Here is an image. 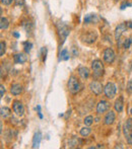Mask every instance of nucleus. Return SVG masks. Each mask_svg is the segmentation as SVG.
Here are the masks:
<instances>
[{
	"label": "nucleus",
	"instance_id": "15",
	"mask_svg": "<svg viewBox=\"0 0 132 149\" xmlns=\"http://www.w3.org/2000/svg\"><path fill=\"white\" fill-rule=\"evenodd\" d=\"M77 73L80 76L81 79H87L90 75V70L85 66H79L77 68Z\"/></svg>",
	"mask_w": 132,
	"mask_h": 149
},
{
	"label": "nucleus",
	"instance_id": "36",
	"mask_svg": "<svg viewBox=\"0 0 132 149\" xmlns=\"http://www.w3.org/2000/svg\"><path fill=\"white\" fill-rule=\"evenodd\" d=\"M0 90H1V94H0V96H0V98H2L3 96H4V94H5V87H4V85L3 84L0 85Z\"/></svg>",
	"mask_w": 132,
	"mask_h": 149
},
{
	"label": "nucleus",
	"instance_id": "38",
	"mask_svg": "<svg viewBox=\"0 0 132 149\" xmlns=\"http://www.w3.org/2000/svg\"><path fill=\"white\" fill-rule=\"evenodd\" d=\"M129 113H130V115H131V116H132V108L129 110Z\"/></svg>",
	"mask_w": 132,
	"mask_h": 149
},
{
	"label": "nucleus",
	"instance_id": "4",
	"mask_svg": "<svg viewBox=\"0 0 132 149\" xmlns=\"http://www.w3.org/2000/svg\"><path fill=\"white\" fill-rule=\"evenodd\" d=\"M90 67H92V75L96 78H101L105 73V67L100 59H94L90 64Z\"/></svg>",
	"mask_w": 132,
	"mask_h": 149
},
{
	"label": "nucleus",
	"instance_id": "16",
	"mask_svg": "<svg viewBox=\"0 0 132 149\" xmlns=\"http://www.w3.org/2000/svg\"><path fill=\"white\" fill-rule=\"evenodd\" d=\"M27 61V56L25 53H17L13 56L14 64H23Z\"/></svg>",
	"mask_w": 132,
	"mask_h": 149
},
{
	"label": "nucleus",
	"instance_id": "19",
	"mask_svg": "<svg viewBox=\"0 0 132 149\" xmlns=\"http://www.w3.org/2000/svg\"><path fill=\"white\" fill-rule=\"evenodd\" d=\"M69 58H70V54L68 49L64 48L62 51H60V53H59V59H58L59 61H67L69 60Z\"/></svg>",
	"mask_w": 132,
	"mask_h": 149
},
{
	"label": "nucleus",
	"instance_id": "18",
	"mask_svg": "<svg viewBox=\"0 0 132 149\" xmlns=\"http://www.w3.org/2000/svg\"><path fill=\"white\" fill-rule=\"evenodd\" d=\"M41 140H42V133L40 131L36 132L34 135V138H33V145H31V147L33 148H38L41 144Z\"/></svg>",
	"mask_w": 132,
	"mask_h": 149
},
{
	"label": "nucleus",
	"instance_id": "21",
	"mask_svg": "<svg viewBox=\"0 0 132 149\" xmlns=\"http://www.w3.org/2000/svg\"><path fill=\"white\" fill-rule=\"evenodd\" d=\"M90 133H92V128L90 127V126H84V127H82L80 129V131H79V134H80V136H82V137H87V136H90Z\"/></svg>",
	"mask_w": 132,
	"mask_h": 149
},
{
	"label": "nucleus",
	"instance_id": "23",
	"mask_svg": "<svg viewBox=\"0 0 132 149\" xmlns=\"http://www.w3.org/2000/svg\"><path fill=\"white\" fill-rule=\"evenodd\" d=\"M23 50H25V54L31 53V48H33V44H31V42H29V41H27V42H23Z\"/></svg>",
	"mask_w": 132,
	"mask_h": 149
},
{
	"label": "nucleus",
	"instance_id": "5",
	"mask_svg": "<svg viewBox=\"0 0 132 149\" xmlns=\"http://www.w3.org/2000/svg\"><path fill=\"white\" fill-rule=\"evenodd\" d=\"M104 94L108 100H113L117 94V85L112 81L107 82V84L104 86Z\"/></svg>",
	"mask_w": 132,
	"mask_h": 149
},
{
	"label": "nucleus",
	"instance_id": "27",
	"mask_svg": "<svg viewBox=\"0 0 132 149\" xmlns=\"http://www.w3.org/2000/svg\"><path fill=\"white\" fill-rule=\"evenodd\" d=\"M23 27H25V31H27V33H29V31H31V29H33V23H31V21H29V20H27V21L23 22Z\"/></svg>",
	"mask_w": 132,
	"mask_h": 149
},
{
	"label": "nucleus",
	"instance_id": "6",
	"mask_svg": "<svg viewBox=\"0 0 132 149\" xmlns=\"http://www.w3.org/2000/svg\"><path fill=\"white\" fill-rule=\"evenodd\" d=\"M103 59L107 64H113L116 59V54L111 47H108L103 52Z\"/></svg>",
	"mask_w": 132,
	"mask_h": 149
},
{
	"label": "nucleus",
	"instance_id": "2",
	"mask_svg": "<svg viewBox=\"0 0 132 149\" xmlns=\"http://www.w3.org/2000/svg\"><path fill=\"white\" fill-rule=\"evenodd\" d=\"M67 88L71 94H77L82 89V85H81V82L75 75H71L68 79Z\"/></svg>",
	"mask_w": 132,
	"mask_h": 149
},
{
	"label": "nucleus",
	"instance_id": "10",
	"mask_svg": "<svg viewBox=\"0 0 132 149\" xmlns=\"http://www.w3.org/2000/svg\"><path fill=\"white\" fill-rule=\"evenodd\" d=\"M127 27H128L127 22H121L120 25H118V27L115 29L114 37H115V40H116L117 42L120 40V38L122 37V35H123V33L127 31Z\"/></svg>",
	"mask_w": 132,
	"mask_h": 149
},
{
	"label": "nucleus",
	"instance_id": "26",
	"mask_svg": "<svg viewBox=\"0 0 132 149\" xmlns=\"http://www.w3.org/2000/svg\"><path fill=\"white\" fill-rule=\"evenodd\" d=\"M5 52H6V43L4 41H1V43H0V56L1 57L4 56Z\"/></svg>",
	"mask_w": 132,
	"mask_h": 149
},
{
	"label": "nucleus",
	"instance_id": "1",
	"mask_svg": "<svg viewBox=\"0 0 132 149\" xmlns=\"http://www.w3.org/2000/svg\"><path fill=\"white\" fill-rule=\"evenodd\" d=\"M55 25H56V29H57V33H58L59 39H60V45L62 46L65 41H66V39H67V37L69 36L70 29L68 27V25H66V23L60 21V20H58V21L55 23Z\"/></svg>",
	"mask_w": 132,
	"mask_h": 149
},
{
	"label": "nucleus",
	"instance_id": "39",
	"mask_svg": "<svg viewBox=\"0 0 132 149\" xmlns=\"http://www.w3.org/2000/svg\"><path fill=\"white\" fill-rule=\"evenodd\" d=\"M130 66H131V69H132V61H131V63H130Z\"/></svg>",
	"mask_w": 132,
	"mask_h": 149
},
{
	"label": "nucleus",
	"instance_id": "33",
	"mask_svg": "<svg viewBox=\"0 0 132 149\" xmlns=\"http://www.w3.org/2000/svg\"><path fill=\"white\" fill-rule=\"evenodd\" d=\"M131 3H129V2H126V1H124L122 4H121V6H120V9L121 10H124L125 8H127V7H130L131 6Z\"/></svg>",
	"mask_w": 132,
	"mask_h": 149
},
{
	"label": "nucleus",
	"instance_id": "31",
	"mask_svg": "<svg viewBox=\"0 0 132 149\" xmlns=\"http://www.w3.org/2000/svg\"><path fill=\"white\" fill-rule=\"evenodd\" d=\"M126 91H127L128 94H132V79H130L127 83V87H126Z\"/></svg>",
	"mask_w": 132,
	"mask_h": 149
},
{
	"label": "nucleus",
	"instance_id": "3",
	"mask_svg": "<svg viewBox=\"0 0 132 149\" xmlns=\"http://www.w3.org/2000/svg\"><path fill=\"white\" fill-rule=\"evenodd\" d=\"M96 40H98V33H96V31H94V29L84 31H82L80 35V41L86 45L94 44Z\"/></svg>",
	"mask_w": 132,
	"mask_h": 149
},
{
	"label": "nucleus",
	"instance_id": "12",
	"mask_svg": "<svg viewBox=\"0 0 132 149\" xmlns=\"http://www.w3.org/2000/svg\"><path fill=\"white\" fill-rule=\"evenodd\" d=\"M2 135H3V138H4V140L6 141V142H12V140L17 137V131L9 128V129L5 130L4 134L2 133Z\"/></svg>",
	"mask_w": 132,
	"mask_h": 149
},
{
	"label": "nucleus",
	"instance_id": "20",
	"mask_svg": "<svg viewBox=\"0 0 132 149\" xmlns=\"http://www.w3.org/2000/svg\"><path fill=\"white\" fill-rule=\"evenodd\" d=\"M0 115L4 119L9 118V117L11 116V110L9 109L8 107H2L1 110H0Z\"/></svg>",
	"mask_w": 132,
	"mask_h": 149
},
{
	"label": "nucleus",
	"instance_id": "37",
	"mask_svg": "<svg viewBox=\"0 0 132 149\" xmlns=\"http://www.w3.org/2000/svg\"><path fill=\"white\" fill-rule=\"evenodd\" d=\"M12 36H13L15 39H18V38L20 37V35L17 33V31H12Z\"/></svg>",
	"mask_w": 132,
	"mask_h": 149
},
{
	"label": "nucleus",
	"instance_id": "8",
	"mask_svg": "<svg viewBox=\"0 0 132 149\" xmlns=\"http://www.w3.org/2000/svg\"><path fill=\"white\" fill-rule=\"evenodd\" d=\"M88 88H90V90L96 96H101L102 92H104L103 84H102L100 81H98V80H92V82L90 83V85H88Z\"/></svg>",
	"mask_w": 132,
	"mask_h": 149
},
{
	"label": "nucleus",
	"instance_id": "17",
	"mask_svg": "<svg viewBox=\"0 0 132 149\" xmlns=\"http://www.w3.org/2000/svg\"><path fill=\"white\" fill-rule=\"evenodd\" d=\"M98 21V15H96V14H86V15L84 16V18H83V22H84L85 25H90V23H96V22Z\"/></svg>",
	"mask_w": 132,
	"mask_h": 149
},
{
	"label": "nucleus",
	"instance_id": "34",
	"mask_svg": "<svg viewBox=\"0 0 132 149\" xmlns=\"http://www.w3.org/2000/svg\"><path fill=\"white\" fill-rule=\"evenodd\" d=\"M71 55L73 56V57H77V56H78V51H77V48L74 47V46L71 48Z\"/></svg>",
	"mask_w": 132,
	"mask_h": 149
},
{
	"label": "nucleus",
	"instance_id": "9",
	"mask_svg": "<svg viewBox=\"0 0 132 149\" xmlns=\"http://www.w3.org/2000/svg\"><path fill=\"white\" fill-rule=\"evenodd\" d=\"M110 110V102L106 100H102L98 102L96 108V113L98 115H103Z\"/></svg>",
	"mask_w": 132,
	"mask_h": 149
},
{
	"label": "nucleus",
	"instance_id": "11",
	"mask_svg": "<svg viewBox=\"0 0 132 149\" xmlns=\"http://www.w3.org/2000/svg\"><path fill=\"white\" fill-rule=\"evenodd\" d=\"M116 121V113L114 111H108L107 114L104 117V125L106 126H111Z\"/></svg>",
	"mask_w": 132,
	"mask_h": 149
},
{
	"label": "nucleus",
	"instance_id": "22",
	"mask_svg": "<svg viewBox=\"0 0 132 149\" xmlns=\"http://www.w3.org/2000/svg\"><path fill=\"white\" fill-rule=\"evenodd\" d=\"M9 27V20L7 19L4 16H1V19H0V29H7Z\"/></svg>",
	"mask_w": 132,
	"mask_h": 149
},
{
	"label": "nucleus",
	"instance_id": "29",
	"mask_svg": "<svg viewBox=\"0 0 132 149\" xmlns=\"http://www.w3.org/2000/svg\"><path fill=\"white\" fill-rule=\"evenodd\" d=\"M41 52H42V61H43L44 63H45V62H46V59H47V53H48L47 48H46V47H43L42 50H41Z\"/></svg>",
	"mask_w": 132,
	"mask_h": 149
},
{
	"label": "nucleus",
	"instance_id": "25",
	"mask_svg": "<svg viewBox=\"0 0 132 149\" xmlns=\"http://www.w3.org/2000/svg\"><path fill=\"white\" fill-rule=\"evenodd\" d=\"M77 144H78V140H77L75 137H71V138L68 140V146H69L70 148H74V147L77 146Z\"/></svg>",
	"mask_w": 132,
	"mask_h": 149
},
{
	"label": "nucleus",
	"instance_id": "24",
	"mask_svg": "<svg viewBox=\"0 0 132 149\" xmlns=\"http://www.w3.org/2000/svg\"><path fill=\"white\" fill-rule=\"evenodd\" d=\"M94 118L92 116H86L84 119H83V124L84 126H92L94 124Z\"/></svg>",
	"mask_w": 132,
	"mask_h": 149
},
{
	"label": "nucleus",
	"instance_id": "30",
	"mask_svg": "<svg viewBox=\"0 0 132 149\" xmlns=\"http://www.w3.org/2000/svg\"><path fill=\"white\" fill-rule=\"evenodd\" d=\"M125 138H126V141H127V143L129 145H131L132 146V132H129V133L125 134Z\"/></svg>",
	"mask_w": 132,
	"mask_h": 149
},
{
	"label": "nucleus",
	"instance_id": "28",
	"mask_svg": "<svg viewBox=\"0 0 132 149\" xmlns=\"http://www.w3.org/2000/svg\"><path fill=\"white\" fill-rule=\"evenodd\" d=\"M132 45V38H128V39H126L125 41H124V43H123V47H124V49H129L130 48V46Z\"/></svg>",
	"mask_w": 132,
	"mask_h": 149
},
{
	"label": "nucleus",
	"instance_id": "32",
	"mask_svg": "<svg viewBox=\"0 0 132 149\" xmlns=\"http://www.w3.org/2000/svg\"><path fill=\"white\" fill-rule=\"evenodd\" d=\"M25 4V0H14V5L15 6H23Z\"/></svg>",
	"mask_w": 132,
	"mask_h": 149
},
{
	"label": "nucleus",
	"instance_id": "7",
	"mask_svg": "<svg viewBox=\"0 0 132 149\" xmlns=\"http://www.w3.org/2000/svg\"><path fill=\"white\" fill-rule=\"evenodd\" d=\"M12 111L15 114V116L17 117H23L25 113V109L23 104L20 100H14L12 102Z\"/></svg>",
	"mask_w": 132,
	"mask_h": 149
},
{
	"label": "nucleus",
	"instance_id": "14",
	"mask_svg": "<svg viewBox=\"0 0 132 149\" xmlns=\"http://www.w3.org/2000/svg\"><path fill=\"white\" fill-rule=\"evenodd\" d=\"M114 110L116 113H122L124 110V98L120 96L114 102Z\"/></svg>",
	"mask_w": 132,
	"mask_h": 149
},
{
	"label": "nucleus",
	"instance_id": "13",
	"mask_svg": "<svg viewBox=\"0 0 132 149\" xmlns=\"http://www.w3.org/2000/svg\"><path fill=\"white\" fill-rule=\"evenodd\" d=\"M9 91H10V94L12 96H19V94H23V86L20 83H12L9 87Z\"/></svg>",
	"mask_w": 132,
	"mask_h": 149
},
{
	"label": "nucleus",
	"instance_id": "35",
	"mask_svg": "<svg viewBox=\"0 0 132 149\" xmlns=\"http://www.w3.org/2000/svg\"><path fill=\"white\" fill-rule=\"evenodd\" d=\"M12 1H13V0H1V3H2L3 5H5V6H8V5L11 4Z\"/></svg>",
	"mask_w": 132,
	"mask_h": 149
}]
</instances>
